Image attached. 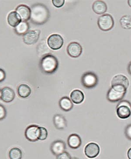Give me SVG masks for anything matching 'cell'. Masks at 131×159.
<instances>
[{"label": "cell", "mask_w": 131, "mask_h": 159, "mask_svg": "<svg viewBox=\"0 0 131 159\" xmlns=\"http://www.w3.org/2000/svg\"><path fill=\"white\" fill-rule=\"evenodd\" d=\"M50 13L47 6L42 4H35L31 8V21L37 25H42L49 20Z\"/></svg>", "instance_id": "cell-1"}, {"label": "cell", "mask_w": 131, "mask_h": 159, "mask_svg": "<svg viewBox=\"0 0 131 159\" xmlns=\"http://www.w3.org/2000/svg\"><path fill=\"white\" fill-rule=\"evenodd\" d=\"M58 66L59 62L57 59L52 55H47L43 57L41 60V70L45 74H53L56 71Z\"/></svg>", "instance_id": "cell-2"}, {"label": "cell", "mask_w": 131, "mask_h": 159, "mask_svg": "<svg viewBox=\"0 0 131 159\" xmlns=\"http://www.w3.org/2000/svg\"><path fill=\"white\" fill-rule=\"evenodd\" d=\"M129 86L128 78L123 75H117L113 77L111 81V88L117 91L126 92Z\"/></svg>", "instance_id": "cell-3"}, {"label": "cell", "mask_w": 131, "mask_h": 159, "mask_svg": "<svg viewBox=\"0 0 131 159\" xmlns=\"http://www.w3.org/2000/svg\"><path fill=\"white\" fill-rule=\"evenodd\" d=\"M81 83L86 89H93L98 84V79L97 75L92 72L84 73L81 77Z\"/></svg>", "instance_id": "cell-4"}, {"label": "cell", "mask_w": 131, "mask_h": 159, "mask_svg": "<svg viewBox=\"0 0 131 159\" xmlns=\"http://www.w3.org/2000/svg\"><path fill=\"white\" fill-rule=\"evenodd\" d=\"M97 25L99 29L102 31L110 30L114 25V21L111 15H103L98 18Z\"/></svg>", "instance_id": "cell-5"}, {"label": "cell", "mask_w": 131, "mask_h": 159, "mask_svg": "<svg viewBox=\"0 0 131 159\" xmlns=\"http://www.w3.org/2000/svg\"><path fill=\"white\" fill-rule=\"evenodd\" d=\"M117 114L121 119H126L131 116V105L128 101L120 102L117 107Z\"/></svg>", "instance_id": "cell-6"}, {"label": "cell", "mask_w": 131, "mask_h": 159, "mask_svg": "<svg viewBox=\"0 0 131 159\" xmlns=\"http://www.w3.org/2000/svg\"><path fill=\"white\" fill-rule=\"evenodd\" d=\"M49 47L53 50H58L63 46V39L61 35L58 34H52L47 40Z\"/></svg>", "instance_id": "cell-7"}, {"label": "cell", "mask_w": 131, "mask_h": 159, "mask_svg": "<svg viewBox=\"0 0 131 159\" xmlns=\"http://www.w3.org/2000/svg\"><path fill=\"white\" fill-rule=\"evenodd\" d=\"M41 31L35 30L29 31L23 35V42L26 44L31 45L37 42L39 38Z\"/></svg>", "instance_id": "cell-8"}, {"label": "cell", "mask_w": 131, "mask_h": 159, "mask_svg": "<svg viewBox=\"0 0 131 159\" xmlns=\"http://www.w3.org/2000/svg\"><path fill=\"white\" fill-rule=\"evenodd\" d=\"M39 127L36 125H31L26 129L25 136L28 140L35 142L38 140L39 135Z\"/></svg>", "instance_id": "cell-9"}, {"label": "cell", "mask_w": 131, "mask_h": 159, "mask_svg": "<svg viewBox=\"0 0 131 159\" xmlns=\"http://www.w3.org/2000/svg\"><path fill=\"white\" fill-rule=\"evenodd\" d=\"M100 149L97 144L94 143H89L85 148L86 156L89 158H94L99 154Z\"/></svg>", "instance_id": "cell-10"}, {"label": "cell", "mask_w": 131, "mask_h": 159, "mask_svg": "<svg viewBox=\"0 0 131 159\" xmlns=\"http://www.w3.org/2000/svg\"><path fill=\"white\" fill-rule=\"evenodd\" d=\"M67 52L69 55L72 57L77 58L82 53V47L78 43H71L67 47Z\"/></svg>", "instance_id": "cell-11"}, {"label": "cell", "mask_w": 131, "mask_h": 159, "mask_svg": "<svg viewBox=\"0 0 131 159\" xmlns=\"http://www.w3.org/2000/svg\"><path fill=\"white\" fill-rule=\"evenodd\" d=\"M66 149V145L65 142L61 140L55 141L50 146V150L52 153L56 156L65 152Z\"/></svg>", "instance_id": "cell-12"}, {"label": "cell", "mask_w": 131, "mask_h": 159, "mask_svg": "<svg viewBox=\"0 0 131 159\" xmlns=\"http://www.w3.org/2000/svg\"><path fill=\"white\" fill-rule=\"evenodd\" d=\"M125 93L126 92H121L111 88L107 93V99L111 102H119L124 98Z\"/></svg>", "instance_id": "cell-13"}, {"label": "cell", "mask_w": 131, "mask_h": 159, "mask_svg": "<svg viewBox=\"0 0 131 159\" xmlns=\"http://www.w3.org/2000/svg\"><path fill=\"white\" fill-rule=\"evenodd\" d=\"M16 12L19 15L21 21H26L30 19L31 9L27 5H19L16 9Z\"/></svg>", "instance_id": "cell-14"}, {"label": "cell", "mask_w": 131, "mask_h": 159, "mask_svg": "<svg viewBox=\"0 0 131 159\" xmlns=\"http://www.w3.org/2000/svg\"><path fill=\"white\" fill-rule=\"evenodd\" d=\"M53 123L57 129L63 130L67 127V121L62 115L56 114L53 117Z\"/></svg>", "instance_id": "cell-15"}, {"label": "cell", "mask_w": 131, "mask_h": 159, "mask_svg": "<svg viewBox=\"0 0 131 159\" xmlns=\"http://www.w3.org/2000/svg\"><path fill=\"white\" fill-rule=\"evenodd\" d=\"M67 143L70 148L73 149H76L80 148L82 141L79 135L72 134L69 136Z\"/></svg>", "instance_id": "cell-16"}, {"label": "cell", "mask_w": 131, "mask_h": 159, "mask_svg": "<svg viewBox=\"0 0 131 159\" xmlns=\"http://www.w3.org/2000/svg\"><path fill=\"white\" fill-rule=\"evenodd\" d=\"M2 99L5 102H10L14 99L15 93L11 88L5 87L2 90Z\"/></svg>", "instance_id": "cell-17"}, {"label": "cell", "mask_w": 131, "mask_h": 159, "mask_svg": "<svg viewBox=\"0 0 131 159\" xmlns=\"http://www.w3.org/2000/svg\"><path fill=\"white\" fill-rule=\"evenodd\" d=\"M107 5L102 1H96L93 4L92 9L95 13L102 15L106 12L107 10Z\"/></svg>", "instance_id": "cell-18"}, {"label": "cell", "mask_w": 131, "mask_h": 159, "mask_svg": "<svg viewBox=\"0 0 131 159\" xmlns=\"http://www.w3.org/2000/svg\"><path fill=\"white\" fill-rule=\"evenodd\" d=\"M59 106L62 110L69 111L72 109L74 105L70 99L67 97H64L59 101Z\"/></svg>", "instance_id": "cell-19"}, {"label": "cell", "mask_w": 131, "mask_h": 159, "mask_svg": "<svg viewBox=\"0 0 131 159\" xmlns=\"http://www.w3.org/2000/svg\"><path fill=\"white\" fill-rule=\"evenodd\" d=\"M7 21L9 25L15 28L21 22V20L16 12L12 11L8 15Z\"/></svg>", "instance_id": "cell-20"}, {"label": "cell", "mask_w": 131, "mask_h": 159, "mask_svg": "<svg viewBox=\"0 0 131 159\" xmlns=\"http://www.w3.org/2000/svg\"><path fill=\"white\" fill-rule=\"evenodd\" d=\"M70 98L73 102L79 104L84 100V95L82 91L79 90H75L71 92Z\"/></svg>", "instance_id": "cell-21"}, {"label": "cell", "mask_w": 131, "mask_h": 159, "mask_svg": "<svg viewBox=\"0 0 131 159\" xmlns=\"http://www.w3.org/2000/svg\"><path fill=\"white\" fill-rule=\"evenodd\" d=\"M29 25L27 21H21L15 27V30L16 33L19 35H24L28 32Z\"/></svg>", "instance_id": "cell-22"}, {"label": "cell", "mask_w": 131, "mask_h": 159, "mask_svg": "<svg viewBox=\"0 0 131 159\" xmlns=\"http://www.w3.org/2000/svg\"><path fill=\"white\" fill-rule=\"evenodd\" d=\"M32 92L31 88L28 85L21 84L18 89V94L22 98H26L30 95Z\"/></svg>", "instance_id": "cell-23"}, {"label": "cell", "mask_w": 131, "mask_h": 159, "mask_svg": "<svg viewBox=\"0 0 131 159\" xmlns=\"http://www.w3.org/2000/svg\"><path fill=\"white\" fill-rule=\"evenodd\" d=\"M120 23L122 28L125 30L131 29V16H124L121 18Z\"/></svg>", "instance_id": "cell-24"}, {"label": "cell", "mask_w": 131, "mask_h": 159, "mask_svg": "<svg viewBox=\"0 0 131 159\" xmlns=\"http://www.w3.org/2000/svg\"><path fill=\"white\" fill-rule=\"evenodd\" d=\"M9 156L10 159H21L22 156V152L19 148H13L10 150Z\"/></svg>", "instance_id": "cell-25"}, {"label": "cell", "mask_w": 131, "mask_h": 159, "mask_svg": "<svg viewBox=\"0 0 131 159\" xmlns=\"http://www.w3.org/2000/svg\"><path fill=\"white\" fill-rule=\"evenodd\" d=\"M39 135L38 140H44L48 136V131L43 127H39Z\"/></svg>", "instance_id": "cell-26"}, {"label": "cell", "mask_w": 131, "mask_h": 159, "mask_svg": "<svg viewBox=\"0 0 131 159\" xmlns=\"http://www.w3.org/2000/svg\"><path fill=\"white\" fill-rule=\"evenodd\" d=\"M71 156L68 152H64L57 156L56 159H71Z\"/></svg>", "instance_id": "cell-27"}, {"label": "cell", "mask_w": 131, "mask_h": 159, "mask_svg": "<svg viewBox=\"0 0 131 159\" xmlns=\"http://www.w3.org/2000/svg\"><path fill=\"white\" fill-rule=\"evenodd\" d=\"M6 114L7 112L5 107L3 105H0V120L5 119Z\"/></svg>", "instance_id": "cell-28"}, {"label": "cell", "mask_w": 131, "mask_h": 159, "mask_svg": "<svg viewBox=\"0 0 131 159\" xmlns=\"http://www.w3.org/2000/svg\"><path fill=\"white\" fill-rule=\"evenodd\" d=\"M52 4L56 7H61L64 5L65 3L64 0H52Z\"/></svg>", "instance_id": "cell-29"}, {"label": "cell", "mask_w": 131, "mask_h": 159, "mask_svg": "<svg viewBox=\"0 0 131 159\" xmlns=\"http://www.w3.org/2000/svg\"><path fill=\"white\" fill-rule=\"evenodd\" d=\"M126 138L129 140H131V124L126 127L124 132Z\"/></svg>", "instance_id": "cell-30"}, {"label": "cell", "mask_w": 131, "mask_h": 159, "mask_svg": "<svg viewBox=\"0 0 131 159\" xmlns=\"http://www.w3.org/2000/svg\"><path fill=\"white\" fill-rule=\"evenodd\" d=\"M6 77V74L5 71L0 68V82L4 81Z\"/></svg>", "instance_id": "cell-31"}, {"label": "cell", "mask_w": 131, "mask_h": 159, "mask_svg": "<svg viewBox=\"0 0 131 159\" xmlns=\"http://www.w3.org/2000/svg\"><path fill=\"white\" fill-rule=\"evenodd\" d=\"M127 155L128 158L129 159H131V148H130L128 151Z\"/></svg>", "instance_id": "cell-32"}, {"label": "cell", "mask_w": 131, "mask_h": 159, "mask_svg": "<svg viewBox=\"0 0 131 159\" xmlns=\"http://www.w3.org/2000/svg\"><path fill=\"white\" fill-rule=\"evenodd\" d=\"M128 71L130 75H131V62L129 63L128 67Z\"/></svg>", "instance_id": "cell-33"}, {"label": "cell", "mask_w": 131, "mask_h": 159, "mask_svg": "<svg viewBox=\"0 0 131 159\" xmlns=\"http://www.w3.org/2000/svg\"><path fill=\"white\" fill-rule=\"evenodd\" d=\"M128 3L129 6L131 7V0H129L128 1Z\"/></svg>", "instance_id": "cell-34"}, {"label": "cell", "mask_w": 131, "mask_h": 159, "mask_svg": "<svg viewBox=\"0 0 131 159\" xmlns=\"http://www.w3.org/2000/svg\"><path fill=\"white\" fill-rule=\"evenodd\" d=\"M2 91L0 89V98H2Z\"/></svg>", "instance_id": "cell-35"}, {"label": "cell", "mask_w": 131, "mask_h": 159, "mask_svg": "<svg viewBox=\"0 0 131 159\" xmlns=\"http://www.w3.org/2000/svg\"><path fill=\"white\" fill-rule=\"evenodd\" d=\"M71 159H79L77 158H76V157H73V158H72Z\"/></svg>", "instance_id": "cell-36"}]
</instances>
